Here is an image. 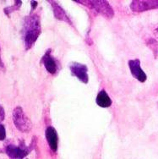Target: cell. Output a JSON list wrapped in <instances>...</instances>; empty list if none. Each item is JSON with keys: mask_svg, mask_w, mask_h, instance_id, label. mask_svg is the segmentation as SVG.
Segmentation results:
<instances>
[{"mask_svg": "<svg viewBox=\"0 0 158 159\" xmlns=\"http://www.w3.org/2000/svg\"><path fill=\"white\" fill-rule=\"evenodd\" d=\"M42 31L40 17L36 14L26 16L24 19V24L22 28V35L24 40L25 47L26 50L30 49L37 38L39 37Z\"/></svg>", "mask_w": 158, "mask_h": 159, "instance_id": "obj_1", "label": "cell"}, {"mask_svg": "<svg viewBox=\"0 0 158 159\" xmlns=\"http://www.w3.org/2000/svg\"><path fill=\"white\" fill-rule=\"evenodd\" d=\"M79 3H83L86 6L90 7L101 16L105 18L112 19L114 16V10L111 7L109 3L105 0H92V1H78Z\"/></svg>", "mask_w": 158, "mask_h": 159, "instance_id": "obj_2", "label": "cell"}, {"mask_svg": "<svg viewBox=\"0 0 158 159\" xmlns=\"http://www.w3.org/2000/svg\"><path fill=\"white\" fill-rule=\"evenodd\" d=\"M13 122L17 129L22 133L30 131L32 125L21 107H16L13 111Z\"/></svg>", "mask_w": 158, "mask_h": 159, "instance_id": "obj_3", "label": "cell"}, {"mask_svg": "<svg viewBox=\"0 0 158 159\" xmlns=\"http://www.w3.org/2000/svg\"><path fill=\"white\" fill-rule=\"evenodd\" d=\"M31 149V146L26 147L24 142H21L18 147L9 145L6 147L5 152L10 159H24L30 153Z\"/></svg>", "mask_w": 158, "mask_h": 159, "instance_id": "obj_4", "label": "cell"}, {"mask_svg": "<svg viewBox=\"0 0 158 159\" xmlns=\"http://www.w3.org/2000/svg\"><path fill=\"white\" fill-rule=\"evenodd\" d=\"M130 9L136 13L158 9V0H134L131 2Z\"/></svg>", "mask_w": 158, "mask_h": 159, "instance_id": "obj_5", "label": "cell"}, {"mask_svg": "<svg viewBox=\"0 0 158 159\" xmlns=\"http://www.w3.org/2000/svg\"><path fill=\"white\" fill-rule=\"evenodd\" d=\"M70 69L71 73L74 76H75L83 83H88V69L85 64L79 63H72L70 65Z\"/></svg>", "mask_w": 158, "mask_h": 159, "instance_id": "obj_6", "label": "cell"}, {"mask_svg": "<svg viewBox=\"0 0 158 159\" xmlns=\"http://www.w3.org/2000/svg\"><path fill=\"white\" fill-rule=\"evenodd\" d=\"M129 67L130 70L132 75L138 80L140 82H145L147 79L146 74L143 71V70L140 67V59H131L129 61Z\"/></svg>", "mask_w": 158, "mask_h": 159, "instance_id": "obj_7", "label": "cell"}, {"mask_svg": "<svg viewBox=\"0 0 158 159\" xmlns=\"http://www.w3.org/2000/svg\"><path fill=\"white\" fill-rule=\"evenodd\" d=\"M42 62L43 63L46 70H47L48 73L54 75L58 71V64H57L55 58L51 55V49H48L45 52V54L42 58Z\"/></svg>", "mask_w": 158, "mask_h": 159, "instance_id": "obj_8", "label": "cell"}, {"mask_svg": "<svg viewBox=\"0 0 158 159\" xmlns=\"http://www.w3.org/2000/svg\"><path fill=\"white\" fill-rule=\"evenodd\" d=\"M46 138L51 150L56 152L58 150V134L52 126H48L46 129Z\"/></svg>", "mask_w": 158, "mask_h": 159, "instance_id": "obj_9", "label": "cell"}, {"mask_svg": "<svg viewBox=\"0 0 158 159\" xmlns=\"http://www.w3.org/2000/svg\"><path fill=\"white\" fill-rule=\"evenodd\" d=\"M49 3H51V5H52L55 18L58 19L59 20H62V21L66 22L68 24L72 25V23L70 21V18L68 17L67 15H66V13L64 11V9H63L57 2H55V1H49Z\"/></svg>", "mask_w": 158, "mask_h": 159, "instance_id": "obj_10", "label": "cell"}, {"mask_svg": "<svg viewBox=\"0 0 158 159\" xmlns=\"http://www.w3.org/2000/svg\"><path fill=\"white\" fill-rule=\"evenodd\" d=\"M97 104L101 107H109L112 105V100L109 98L108 94L106 93V91H101L97 94V99H96Z\"/></svg>", "mask_w": 158, "mask_h": 159, "instance_id": "obj_11", "label": "cell"}, {"mask_svg": "<svg viewBox=\"0 0 158 159\" xmlns=\"http://www.w3.org/2000/svg\"><path fill=\"white\" fill-rule=\"evenodd\" d=\"M146 45L148 46L149 48L151 49V51L153 52V54H154V57L156 58H157L158 55V42L155 39H148L146 41Z\"/></svg>", "mask_w": 158, "mask_h": 159, "instance_id": "obj_12", "label": "cell"}, {"mask_svg": "<svg viewBox=\"0 0 158 159\" xmlns=\"http://www.w3.org/2000/svg\"><path fill=\"white\" fill-rule=\"evenodd\" d=\"M22 4V1H15V3H14V5L12 6H9V7H6L5 9H3L4 10V13H5V15H7L8 16H9V15L13 13L14 11H16V10H18L20 9V6H21Z\"/></svg>", "mask_w": 158, "mask_h": 159, "instance_id": "obj_13", "label": "cell"}, {"mask_svg": "<svg viewBox=\"0 0 158 159\" xmlns=\"http://www.w3.org/2000/svg\"><path fill=\"white\" fill-rule=\"evenodd\" d=\"M6 138V129L3 125H0V141H3Z\"/></svg>", "mask_w": 158, "mask_h": 159, "instance_id": "obj_14", "label": "cell"}, {"mask_svg": "<svg viewBox=\"0 0 158 159\" xmlns=\"http://www.w3.org/2000/svg\"><path fill=\"white\" fill-rule=\"evenodd\" d=\"M5 118V111L3 109V107L0 105V121H3Z\"/></svg>", "mask_w": 158, "mask_h": 159, "instance_id": "obj_15", "label": "cell"}, {"mask_svg": "<svg viewBox=\"0 0 158 159\" xmlns=\"http://www.w3.org/2000/svg\"><path fill=\"white\" fill-rule=\"evenodd\" d=\"M30 4H31V8H32V10H34V9L37 8V4H38V3H37V1H31V2H30Z\"/></svg>", "mask_w": 158, "mask_h": 159, "instance_id": "obj_16", "label": "cell"}, {"mask_svg": "<svg viewBox=\"0 0 158 159\" xmlns=\"http://www.w3.org/2000/svg\"><path fill=\"white\" fill-rule=\"evenodd\" d=\"M4 68V64H3L2 58H1V48H0V69H3Z\"/></svg>", "mask_w": 158, "mask_h": 159, "instance_id": "obj_17", "label": "cell"}, {"mask_svg": "<svg viewBox=\"0 0 158 159\" xmlns=\"http://www.w3.org/2000/svg\"><path fill=\"white\" fill-rule=\"evenodd\" d=\"M156 33L158 34V27L156 28Z\"/></svg>", "mask_w": 158, "mask_h": 159, "instance_id": "obj_18", "label": "cell"}]
</instances>
